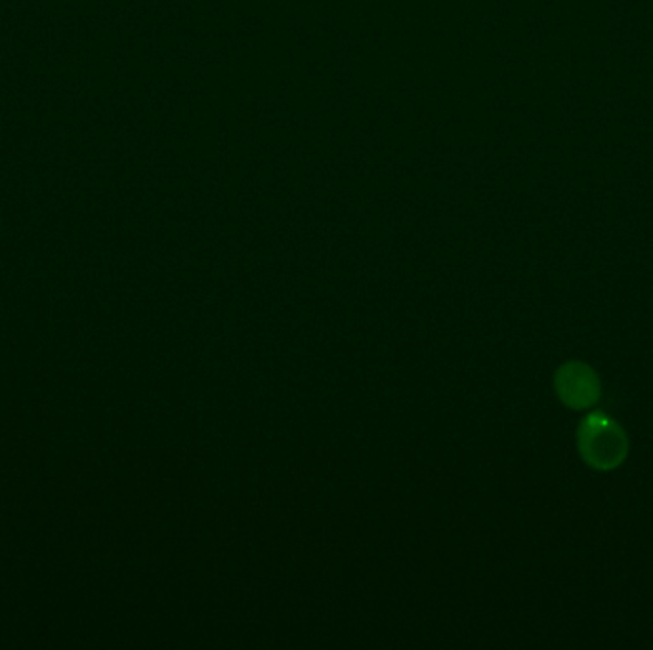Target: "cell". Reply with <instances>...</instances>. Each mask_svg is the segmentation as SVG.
<instances>
[{
	"instance_id": "1",
	"label": "cell",
	"mask_w": 653,
	"mask_h": 650,
	"mask_svg": "<svg viewBox=\"0 0 653 650\" xmlns=\"http://www.w3.org/2000/svg\"><path fill=\"white\" fill-rule=\"evenodd\" d=\"M577 448L592 470H617L629 453L627 433L610 416H587L577 430Z\"/></svg>"
},
{
	"instance_id": "2",
	"label": "cell",
	"mask_w": 653,
	"mask_h": 650,
	"mask_svg": "<svg viewBox=\"0 0 653 650\" xmlns=\"http://www.w3.org/2000/svg\"><path fill=\"white\" fill-rule=\"evenodd\" d=\"M560 400L574 410H587L599 403L602 385L597 370L581 360H569L554 377Z\"/></svg>"
}]
</instances>
